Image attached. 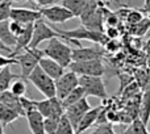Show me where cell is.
I'll list each match as a JSON object with an SVG mask.
<instances>
[{"instance_id":"obj_37","label":"cell","mask_w":150,"mask_h":134,"mask_svg":"<svg viewBox=\"0 0 150 134\" xmlns=\"http://www.w3.org/2000/svg\"><path fill=\"white\" fill-rule=\"evenodd\" d=\"M0 51H5V53H8L9 54V57L13 54V49H11V47H8L7 45L4 44V42L0 39Z\"/></svg>"},{"instance_id":"obj_10","label":"cell","mask_w":150,"mask_h":134,"mask_svg":"<svg viewBox=\"0 0 150 134\" xmlns=\"http://www.w3.org/2000/svg\"><path fill=\"white\" fill-rule=\"evenodd\" d=\"M76 87H79V75L74 71H66L59 79L55 80L57 97L63 100L69 93H71Z\"/></svg>"},{"instance_id":"obj_22","label":"cell","mask_w":150,"mask_h":134,"mask_svg":"<svg viewBox=\"0 0 150 134\" xmlns=\"http://www.w3.org/2000/svg\"><path fill=\"white\" fill-rule=\"evenodd\" d=\"M18 78L17 74L12 72L11 66H5L0 68V92L8 91L12 85V83Z\"/></svg>"},{"instance_id":"obj_4","label":"cell","mask_w":150,"mask_h":134,"mask_svg":"<svg viewBox=\"0 0 150 134\" xmlns=\"http://www.w3.org/2000/svg\"><path fill=\"white\" fill-rule=\"evenodd\" d=\"M42 57H45V53H44V50H40L38 47H36V49L28 47V49L24 50L23 54L15 55V58L17 59V65L20 66V68H21L20 76L23 78V79L28 80L29 75L38 66L40 59H41Z\"/></svg>"},{"instance_id":"obj_35","label":"cell","mask_w":150,"mask_h":134,"mask_svg":"<svg viewBox=\"0 0 150 134\" xmlns=\"http://www.w3.org/2000/svg\"><path fill=\"white\" fill-rule=\"evenodd\" d=\"M12 65H17V59L13 57H5V55H1L0 54V68L5 66H12Z\"/></svg>"},{"instance_id":"obj_24","label":"cell","mask_w":150,"mask_h":134,"mask_svg":"<svg viewBox=\"0 0 150 134\" xmlns=\"http://www.w3.org/2000/svg\"><path fill=\"white\" fill-rule=\"evenodd\" d=\"M20 114L16 111H13L12 108H9L8 105L0 103V122H1L4 126L7 125H11L12 122H15L16 120L20 118Z\"/></svg>"},{"instance_id":"obj_16","label":"cell","mask_w":150,"mask_h":134,"mask_svg":"<svg viewBox=\"0 0 150 134\" xmlns=\"http://www.w3.org/2000/svg\"><path fill=\"white\" fill-rule=\"evenodd\" d=\"M103 106H104L103 104H100V105H98V106H93V108H91L90 111L84 114V117L82 118V121H80L79 126H78V129H76V134L84 133L86 130H88L91 126L96 125L98 118H99V114H100Z\"/></svg>"},{"instance_id":"obj_11","label":"cell","mask_w":150,"mask_h":134,"mask_svg":"<svg viewBox=\"0 0 150 134\" xmlns=\"http://www.w3.org/2000/svg\"><path fill=\"white\" fill-rule=\"evenodd\" d=\"M91 108H92V106H91V104L88 103L87 97H83L82 100L78 101L76 104H74V105H71L70 108L66 109L65 114L71 121V124H73V126L75 128V130L78 129V126H79L82 118L84 117V114L87 113Z\"/></svg>"},{"instance_id":"obj_25","label":"cell","mask_w":150,"mask_h":134,"mask_svg":"<svg viewBox=\"0 0 150 134\" xmlns=\"http://www.w3.org/2000/svg\"><path fill=\"white\" fill-rule=\"evenodd\" d=\"M83 97H87V96H86V92H84V90H83V87H80L79 85V87L75 88L71 93H69L63 100H61L62 101V106L65 108V111H66V109L70 108L71 105H74V104H76L78 101H80Z\"/></svg>"},{"instance_id":"obj_14","label":"cell","mask_w":150,"mask_h":134,"mask_svg":"<svg viewBox=\"0 0 150 134\" xmlns=\"http://www.w3.org/2000/svg\"><path fill=\"white\" fill-rule=\"evenodd\" d=\"M38 66L41 67V68L44 70V71L46 72L47 75H49V76H52L54 80L59 79V78L66 72L65 71V67L61 66L59 63L55 62L54 59L46 57V55H45V57H42L41 59H40Z\"/></svg>"},{"instance_id":"obj_8","label":"cell","mask_w":150,"mask_h":134,"mask_svg":"<svg viewBox=\"0 0 150 134\" xmlns=\"http://www.w3.org/2000/svg\"><path fill=\"white\" fill-rule=\"evenodd\" d=\"M70 70L78 74L79 76H101L104 74L103 59L83 61V62H73Z\"/></svg>"},{"instance_id":"obj_42","label":"cell","mask_w":150,"mask_h":134,"mask_svg":"<svg viewBox=\"0 0 150 134\" xmlns=\"http://www.w3.org/2000/svg\"><path fill=\"white\" fill-rule=\"evenodd\" d=\"M148 18L150 20V12H148Z\"/></svg>"},{"instance_id":"obj_33","label":"cell","mask_w":150,"mask_h":134,"mask_svg":"<svg viewBox=\"0 0 150 134\" xmlns=\"http://www.w3.org/2000/svg\"><path fill=\"white\" fill-rule=\"evenodd\" d=\"M91 134H117V133L115 132V129H113L111 122H107V124L96 125V129Z\"/></svg>"},{"instance_id":"obj_17","label":"cell","mask_w":150,"mask_h":134,"mask_svg":"<svg viewBox=\"0 0 150 134\" xmlns=\"http://www.w3.org/2000/svg\"><path fill=\"white\" fill-rule=\"evenodd\" d=\"M33 30H34V23L26 24L24 32L17 37V45H16L15 50H13V54L11 55V57L15 58V55L20 54L21 50L28 49L32 42V38H33Z\"/></svg>"},{"instance_id":"obj_9","label":"cell","mask_w":150,"mask_h":134,"mask_svg":"<svg viewBox=\"0 0 150 134\" xmlns=\"http://www.w3.org/2000/svg\"><path fill=\"white\" fill-rule=\"evenodd\" d=\"M42 13V17L45 20L50 21L53 24H63V23H67L69 20L74 18V13L71 11H69L66 7H63L62 4L61 5H50V7H44V8H40Z\"/></svg>"},{"instance_id":"obj_1","label":"cell","mask_w":150,"mask_h":134,"mask_svg":"<svg viewBox=\"0 0 150 134\" xmlns=\"http://www.w3.org/2000/svg\"><path fill=\"white\" fill-rule=\"evenodd\" d=\"M58 33L61 34L62 39H65L67 44H74L76 45L78 47H80L82 45L79 44V39H86V41H91L96 45H101V46H105L109 42V38L104 32H95L91 30V29L86 28L84 25H80L75 29H71V30H61L57 26H53Z\"/></svg>"},{"instance_id":"obj_39","label":"cell","mask_w":150,"mask_h":134,"mask_svg":"<svg viewBox=\"0 0 150 134\" xmlns=\"http://www.w3.org/2000/svg\"><path fill=\"white\" fill-rule=\"evenodd\" d=\"M4 128L5 126L1 124V122H0V134H4Z\"/></svg>"},{"instance_id":"obj_38","label":"cell","mask_w":150,"mask_h":134,"mask_svg":"<svg viewBox=\"0 0 150 134\" xmlns=\"http://www.w3.org/2000/svg\"><path fill=\"white\" fill-rule=\"evenodd\" d=\"M142 12H150V0H145V1H144V7H142Z\"/></svg>"},{"instance_id":"obj_34","label":"cell","mask_w":150,"mask_h":134,"mask_svg":"<svg viewBox=\"0 0 150 134\" xmlns=\"http://www.w3.org/2000/svg\"><path fill=\"white\" fill-rule=\"evenodd\" d=\"M25 25H26V24L18 23V21H15V20H11V23H9L11 30H12V33L15 34L16 37H18L21 33H23L24 29H25Z\"/></svg>"},{"instance_id":"obj_43","label":"cell","mask_w":150,"mask_h":134,"mask_svg":"<svg viewBox=\"0 0 150 134\" xmlns=\"http://www.w3.org/2000/svg\"><path fill=\"white\" fill-rule=\"evenodd\" d=\"M3 1H5V0H0V4H1V3H3Z\"/></svg>"},{"instance_id":"obj_19","label":"cell","mask_w":150,"mask_h":134,"mask_svg":"<svg viewBox=\"0 0 150 134\" xmlns=\"http://www.w3.org/2000/svg\"><path fill=\"white\" fill-rule=\"evenodd\" d=\"M103 7H104V4L101 5V7L99 8V9L96 11L90 18H87L86 21H83L82 25H84L86 28L91 29V30H95V32H105L104 30V24H105V21H104Z\"/></svg>"},{"instance_id":"obj_20","label":"cell","mask_w":150,"mask_h":134,"mask_svg":"<svg viewBox=\"0 0 150 134\" xmlns=\"http://www.w3.org/2000/svg\"><path fill=\"white\" fill-rule=\"evenodd\" d=\"M9 23H11V20L0 21V39H1L8 47L15 50L16 45H17V37L11 30Z\"/></svg>"},{"instance_id":"obj_31","label":"cell","mask_w":150,"mask_h":134,"mask_svg":"<svg viewBox=\"0 0 150 134\" xmlns=\"http://www.w3.org/2000/svg\"><path fill=\"white\" fill-rule=\"evenodd\" d=\"M149 28H150V20L146 17V18H144L141 23L136 24V25H132V32L136 36H144V34L148 32Z\"/></svg>"},{"instance_id":"obj_3","label":"cell","mask_w":150,"mask_h":134,"mask_svg":"<svg viewBox=\"0 0 150 134\" xmlns=\"http://www.w3.org/2000/svg\"><path fill=\"white\" fill-rule=\"evenodd\" d=\"M28 80L45 96L46 99H52L57 96V88H55V80L46 74L40 66L34 68V71L29 75Z\"/></svg>"},{"instance_id":"obj_41","label":"cell","mask_w":150,"mask_h":134,"mask_svg":"<svg viewBox=\"0 0 150 134\" xmlns=\"http://www.w3.org/2000/svg\"><path fill=\"white\" fill-rule=\"evenodd\" d=\"M34 1H36L37 4H40V3H41V0H34Z\"/></svg>"},{"instance_id":"obj_27","label":"cell","mask_w":150,"mask_h":134,"mask_svg":"<svg viewBox=\"0 0 150 134\" xmlns=\"http://www.w3.org/2000/svg\"><path fill=\"white\" fill-rule=\"evenodd\" d=\"M9 91L15 96H17V97H24L26 93V83L24 82L23 78H21V79H16L15 82L12 83V85H11Z\"/></svg>"},{"instance_id":"obj_2","label":"cell","mask_w":150,"mask_h":134,"mask_svg":"<svg viewBox=\"0 0 150 134\" xmlns=\"http://www.w3.org/2000/svg\"><path fill=\"white\" fill-rule=\"evenodd\" d=\"M61 39L62 38H52L44 49V53L46 57L54 59L61 66L67 68L73 63V49L69 46V44H65Z\"/></svg>"},{"instance_id":"obj_21","label":"cell","mask_w":150,"mask_h":134,"mask_svg":"<svg viewBox=\"0 0 150 134\" xmlns=\"http://www.w3.org/2000/svg\"><path fill=\"white\" fill-rule=\"evenodd\" d=\"M138 117H140L146 125L149 124V121H150V85H146L145 91H144L142 96H141Z\"/></svg>"},{"instance_id":"obj_7","label":"cell","mask_w":150,"mask_h":134,"mask_svg":"<svg viewBox=\"0 0 150 134\" xmlns=\"http://www.w3.org/2000/svg\"><path fill=\"white\" fill-rule=\"evenodd\" d=\"M36 109L45 117V118H58L65 114V108L62 106V101L57 96L52 99H45V100H34Z\"/></svg>"},{"instance_id":"obj_6","label":"cell","mask_w":150,"mask_h":134,"mask_svg":"<svg viewBox=\"0 0 150 134\" xmlns=\"http://www.w3.org/2000/svg\"><path fill=\"white\" fill-rule=\"evenodd\" d=\"M79 85L83 87L86 96H93L105 101L108 99V93L105 90V84L101 76H79Z\"/></svg>"},{"instance_id":"obj_5","label":"cell","mask_w":150,"mask_h":134,"mask_svg":"<svg viewBox=\"0 0 150 134\" xmlns=\"http://www.w3.org/2000/svg\"><path fill=\"white\" fill-rule=\"evenodd\" d=\"M52 38H62L61 34L53 28L52 25L46 23L45 18H40L34 23V30H33V38L29 45L30 49H36L38 47L42 42L50 41Z\"/></svg>"},{"instance_id":"obj_40","label":"cell","mask_w":150,"mask_h":134,"mask_svg":"<svg viewBox=\"0 0 150 134\" xmlns=\"http://www.w3.org/2000/svg\"><path fill=\"white\" fill-rule=\"evenodd\" d=\"M15 1H18V3H25L26 0H15Z\"/></svg>"},{"instance_id":"obj_30","label":"cell","mask_w":150,"mask_h":134,"mask_svg":"<svg viewBox=\"0 0 150 134\" xmlns=\"http://www.w3.org/2000/svg\"><path fill=\"white\" fill-rule=\"evenodd\" d=\"M13 0H5L0 4V21L11 20V12H12Z\"/></svg>"},{"instance_id":"obj_29","label":"cell","mask_w":150,"mask_h":134,"mask_svg":"<svg viewBox=\"0 0 150 134\" xmlns=\"http://www.w3.org/2000/svg\"><path fill=\"white\" fill-rule=\"evenodd\" d=\"M130 129H132V134H150L148 128H146V124L140 117L134 118L130 122Z\"/></svg>"},{"instance_id":"obj_23","label":"cell","mask_w":150,"mask_h":134,"mask_svg":"<svg viewBox=\"0 0 150 134\" xmlns=\"http://www.w3.org/2000/svg\"><path fill=\"white\" fill-rule=\"evenodd\" d=\"M61 4L74 13L75 17H80L84 8L90 4L91 0H59Z\"/></svg>"},{"instance_id":"obj_13","label":"cell","mask_w":150,"mask_h":134,"mask_svg":"<svg viewBox=\"0 0 150 134\" xmlns=\"http://www.w3.org/2000/svg\"><path fill=\"white\" fill-rule=\"evenodd\" d=\"M103 51L98 46L91 47H76L73 49V62H83V61H92V59H101Z\"/></svg>"},{"instance_id":"obj_32","label":"cell","mask_w":150,"mask_h":134,"mask_svg":"<svg viewBox=\"0 0 150 134\" xmlns=\"http://www.w3.org/2000/svg\"><path fill=\"white\" fill-rule=\"evenodd\" d=\"M59 120L58 118H52V117L45 118V132H46V134H55L57 133Z\"/></svg>"},{"instance_id":"obj_15","label":"cell","mask_w":150,"mask_h":134,"mask_svg":"<svg viewBox=\"0 0 150 134\" xmlns=\"http://www.w3.org/2000/svg\"><path fill=\"white\" fill-rule=\"evenodd\" d=\"M25 118L28 121V126L32 134H46L45 132V117L37 109L28 112Z\"/></svg>"},{"instance_id":"obj_18","label":"cell","mask_w":150,"mask_h":134,"mask_svg":"<svg viewBox=\"0 0 150 134\" xmlns=\"http://www.w3.org/2000/svg\"><path fill=\"white\" fill-rule=\"evenodd\" d=\"M0 103L8 105L9 108H12L13 111H16L21 117H25L26 113L23 108V104H21V99L15 96L9 90L4 91V92H0Z\"/></svg>"},{"instance_id":"obj_12","label":"cell","mask_w":150,"mask_h":134,"mask_svg":"<svg viewBox=\"0 0 150 134\" xmlns=\"http://www.w3.org/2000/svg\"><path fill=\"white\" fill-rule=\"evenodd\" d=\"M42 17V13L40 9H29V8H12L11 12V20L18 21L23 24H30L36 23L37 20Z\"/></svg>"},{"instance_id":"obj_26","label":"cell","mask_w":150,"mask_h":134,"mask_svg":"<svg viewBox=\"0 0 150 134\" xmlns=\"http://www.w3.org/2000/svg\"><path fill=\"white\" fill-rule=\"evenodd\" d=\"M55 134H76V130L73 126L71 121L67 118L66 114H63L59 120V124H58V129Z\"/></svg>"},{"instance_id":"obj_28","label":"cell","mask_w":150,"mask_h":134,"mask_svg":"<svg viewBox=\"0 0 150 134\" xmlns=\"http://www.w3.org/2000/svg\"><path fill=\"white\" fill-rule=\"evenodd\" d=\"M144 15H142V11H138V9H129L127 13V17H125V20H127V23L129 24L130 26L132 25H136V24L141 23V21L144 20Z\"/></svg>"},{"instance_id":"obj_36","label":"cell","mask_w":150,"mask_h":134,"mask_svg":"<svg viewBox=\"0 0 150 134\" xmlns=\"http://www.w3.org/2000/svg\"><path fill=\"white\" fill-rule=\"evenodd\" d=\"M104 33L108 36L109 39H115L117 36H119V30H117L116 26H108V28H107V30L104 32Z\"/></svg>"}]
</instances>
